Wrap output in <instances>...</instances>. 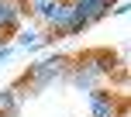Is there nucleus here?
Wrapping results in <instances>:
<instances>
[{
  "instance_id": "nucleus-3",
  "label": "nucleus",
  "mask_w": 131,
  "mask_h": 117,
  "mask_svg": "<svg viewBox=\"0 0 131 117\" xmlns=\"http://www.w3.org/2000/svg\"><path fill=\"white\" fill-rule=\"evenodd\" d=\"M24 4L21 0H0V38L10 41L14 34L21 31V24H24Z\"/></svg>"
},
{
  "instance_id": "nucleus-1",
  "label": "nucleus",
  "mask_w": 131,
  "mask_h": 117,
  "mask_svg": "<svg viewBox=\"0 0 131 117\" xmlns=\"http://www.w3.org/2000/svg\"><path fill=\"white\" fill-rule=\"evenodd\" d=\"M69 65H72L69 55H48V58H41V62L28 65V72L17 79V83L24 86V93H41L45 86H52L55 79L69 76Z\"/></svg>"
},
{
  "instance_id": "nucleus-8",
  "label": "nucleus",
  "mask_w": 131,
  "mask_h": 117,
  "mask_svg": "<svg viewBox=\"0 0 131 117\" xmlns=\"http://www.w3.org/2000/svg\"><path fill=\"white\" fill-rule=\"evenodd\" d=\"M21 4H24V7H31V4H38V0H21Z\"/></svg>"
},
{
  "instance_id": "nucleus-2",
  "label": "nucleus",
  "mask_w": 131,
  "mask_h": 117,
  "mask_svg": "<svg viewBox=\"0 0 131 117\" xmlns=\"http://www.w3.org/2000/svg\"><path fill=\"white\" fill-rule=\"evenodd\" d=\"M90 117H124V100L97 86V90H90Z\"/></svg>"
},
{
  "instance_id": "nucleus-4",
  "label": "nucleus",
  "mask_w": 131,
  "mask_h": 117,
  "mask_svg": "<svg viewBox=\"0 0 131 117\" xmlns=\"http://www.w3.org/2000/svg\"><path fill=\"white\" fill-rule=\"evenodd\" d=\"M52 41H55V34L38 31V28H21L14 34V48H21V52H38V48H48Z\"/></svg>"
},
{
  "instance_id": "nucleus-5",
  "label": "nucleus",
  "mask_w": 131,
  "mask_h": 117,
  "mask_svg": "<svg viewBox=\"0 0 131 117\" xmlns=\"http://www.w3.org/2000/svg\"><path fill=\"white\" fill-rule=\"evenodd\" d=\"M24 97H28V93H24V86H21V83L4 86V90H0V117H17Z\"/></svg>"
},
{
  "instance_id": "nucleus-9",
  "label": "nucleus",
  "mask_w": 131,
  "mask_h": 117,
  "mask_svg": "<svg viewBox=\"0 0 131 117\" xmlns=\"http://www.w3.org/2000/svg\"><path fill=\"white\" fill-rule=\"evenodd\" d=\"M0 45H7V41H4V38H0Z\"/></svg>"
},
{
  "instance_id": "nucleus-6",
  "label": "nucleus",
  "mask_w": 131,
  "mask_h": 117,
  "mask_svg": "<svg viewBox=\"0 0 131 117\" xmlns=\"http://www.w3.org/2000/svg\"><path fill=\"white\" fill-rule=\"evenodd\" d=\"M72 4L79 7V14L86 17V24H93V21L107 17V14L114 10V0H72Z\"/></svg>"
},
{
  "instance_id": "nucleus-7",
  "label": "nucleus",
  "mask_w": 131,
  "mask_h": 117,
  "mask_svg": "<svg viewBox=\"0 0 131 117\" xmlns=\"http://www.w3.org/2000/svg\"><path fill=\"white\" fill-rule=\"evenodd\" d=\"M14 52H17V48H14V45H0V62H7V58H10Z\"/></svg>"
}]
</instances>
